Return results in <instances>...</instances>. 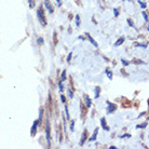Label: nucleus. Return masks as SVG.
Returning <instances> with one entry per match:
<instances>
[{
    "instance_id": "9d476101",
    "label": "nucleus",
    "mask_w": 149,
    "mask_h": 149,
    "mask_svg": "<svg viewBox=\"0 0 149 149\" xmlns=\"http://www.w3.org/2000/svg\"><path fill=\"white\" fill-rule=\"evenodd\" d=\"M123 42H124V37L119 38V39L117 40L116 43H115V46H116V47H119V46H121V44H122V43H123Z\"/></svg>"
},
{
    "instance_id": "473e14b6",
    "label": "nucleus",
    "mask_w": 149,
    "mask_h": 149,
    "mask_svg": "<svg viewBox=\"0 0 149 149\" xmlns=\"http://www.w3.org/2000/svg\"><path fill=\"white\" fill-rule=\"evenodd\" d=\"M148 29H149V26H148Z\"/></svg>"
},
{
    "instance_id": "ddd939ff",
    "label": "nucleus",
    "mask_w": 149,
    "mask_h": 149,
    "mask_svg": "<svg viewBox=\"0 0 149 149\" xmlns=\"http://www.w3.org/2000/svg\"><path fill=\"white\" fill-rule=\"evenodd\" d=\"M99 92H101V89L97 87V88L95 89V98H97L99 96Z\"/></svg>"
},
{
    "instance_id": "f3484780",
    "label": "nucleus",
    "mask_w": 149,
    "mask_h": 149,
    "mask_svg": "<svg viewBox=\"0 0 149 149\" xmlns=\"http://www.w3.org/2000/svg\"><path fill=\"white\" fill-rule=\"evenodd\" d=\"M138 3L140 5V7H142V9H145V8H146V3H144V2H142L140 0H138Z\"/></svg>"
},
{
    "instance_id": "f257e3e1",
    "label": "nucleus",
    "mask_w": 149,
    "mask_h": 149,
    "mask_svg": "<svg viewBox=\"0 0 149 149\" xmlns=\"http://www.w3.org/2000/svg\"><path fill=\"white\" fill-rule=\"evenodd\" d=\"M37 16H38L39 22H40V24H41L42 26H46V25H47V21H46V17H44V13H43L42 8H39V9H38Z\"/></svg>"
},
{
    "instance_id": "4be33fe9",
    "label": "nucleus",
    "mask_w": 149,
    "mask_h": 149,
    "mask_svg": "<svg viewBox=\"0 0 149 149\" xmlns=\"http://www.w3.org/2000/svg\"><path fill=\"white\" fill-rule=\"evenodd\" d=\"M37 42L39 43V44H43V39H42V38H39V39L37 40Z\"/></svg>"
},
{
    "instance_id": "7c9ffc66",
    "label": "nucleus",
    "mask_w": 149,
    "mask_h": 149,
    "mask_svg": "<svg viewBox=\"0 0 149 149\" xmlns=\"http://www.w3.org/2000/svg\"><path fill=\"white\" fill-rule=\"evenodd\" d=\"M58 85H60V91H63V85H62V82H60V84H58Z\"/></svg>"
},
{
    "instance_id": "b1692460",
    "label": "nucleus",
    "mask_w": 149,
    "mask_h": 149,
    "mask_svg": "<svg viewBox=\"0 0 149 149\" xmlns=\"http://www.w3.org/2000/svg\"><path fill=\"white\" fill-rule=\"evenodd\" d=\"M74 121H72V122H71V124H70V130H71V131L74 130Z\"/></svg>"
},
{
    "instance_id": "393cba45",
    "label": "nucleus",
    "mask_w": 149,
    "mask_h": 149,
    "mask_svg": "<svg viewBox=\"0 0 149 149\" xmlns=\"http://www.w3.org/2000/svg\"><path fill=\"white\" fill-rule=\"evenodd\" d=\"M121 62H122V64H123V65H126V66L129 65V62L124 61V60H121Z\"/></svg>"
},
{
    "instance_id": "20e7f679",
    "label": "nucleus",
    "mask_w": 149,
    "mask_h": 149,
    "mask_svg": "<svg viewBox=\"0 0 149 149\" xmlns=\"http://www.w3.org/2000/svg\"><path fill=\"white\" fill-rule=\"evenodd\" d=\"M107 106H108V108H107L108 113H111V112L116 109V105H113V104L110 103V102H107Z\"/></svg>"
},
{
    "instance_id": "5701e85b",
    "label": "nucleus",
    "mask_w": 149,
    "mask_h": 149,
    "mask_svg": "<svg viewBox=\"0 0 149 149\" xmlns=\"http://www.w3.org/2000/svg\"><path fill=\"white\" fill-rule=\"evenodd\" d=\"M113 13H115V16H118V15H119V11H118V9H113Z\"/></svg>"
},
{
    "instance_id": "6e6552de",
    "label": "nucleus",
    "mask_w": 149,
    "mask_h": 149,
    "mask_svg": "<svg viewBox=\"0 0 149 149\" xmlns=\"http://www.w3.org/2000/svg\"><path fill=\"white\" fill-rule=\"evenodd\" d=\"M87 36H88V38H89V40H90V42H91V43L93 44L94 47H96V48H97V47H98L97 42L95 41V40H94L93 38H92V37H91V36H90V34H87Z\"/></svg>"
},
{
    "instance_id": "0eeeda50",
    "label": "nucleus",
    "mask_w": 149,
    "mask_h": 149,
    "mask_svg": "<svg viewBox=\"0 0 149 149\" xmlns=\"http://www.w3.org/2000/svg\"><path fill=\"white\" fill-rule=\"evenodd\" d=\"M84 99H85V104H87V106H88V107H91V105H92V99L89 97L88 95H84Z\"/></svg>"
},
{
    "instance_id": "cd10ccee",
    "label": "nucleus",
    "mask_w": 149,
    "mask_h": 149,
    "mask_svg": "<svg viewBox=\"0 0 149 149\" xmlns=\"http://www.w3.org/2000/svg\"><path fill=\"white\" fill-rule=\"evenodd\" d=\"M61 99H62V102H63V103H65L66 98H65V96H64V95H61Z\"/></svg>"
},
{
    "instance_id": "423d86ee",
    "label": "nucleus",
    "mask_w": 149,
    "mask_h": 149,
    "mask_svg": "<svg viewBox=\"0 0 149 149\" xmlns=\"http://www.w3.org/2000/svg\"><path fill=\"white\" fill-rule=\"evenodd\" d=\"M101 124H102V128L105 131H109V128L106 126V120H105V118H102V119H101Z\"/></svg>"
},
{
    "instance_id": "39448f33",
    "label": "nucleus",
    "mask_w": 149,
    "mask_h": 149,
    "mask_svg": "<svg viewBox=\"0 0 149 149\" xmlns=\"http://www.w3.org/2000/svg\"><path fill=\"white\" fill-rule=\"evenodd\" d=\"M44 5H46V7H47L48 11H49L50 13H53V8H52V5H50V0H46Z\"/></svg>"
},
{
    "instance_id": "c85d7f7f",
    "label": "nucleus",
    "mask_w": 149,
    "mask_h": 149,
    "mask_svg": "<svg viewBox=\"0 0 149 149\" xmlns=\"http://www.w3.org/2000/svg\"><path fill=\"white\" fill-rule=\"evenodd\" d=\"M124 137H131V135L130 134H124V135L121 136V138H124Z\"/></svg>"
},
{
    "instance_id": "4468645a",
    "label": "nucleus",
    "mask_w": 149,
    "mask_h": 149,
    "mask_svg": "<svg viewBox=\"0 0 149 149\" xmlns=\"http://www.w3.org/2000/svg\"><path fill=\"white\" fill-rule=\"evenodd\" d=\"M76 24H77V26H80V16L79 15H76Z\"/></svg>"
},
{
    "instance_id": "bb28decb",
    "label": "nucleus",
    "mask_w": 149,
    "mask_h": 149,
    "mask_svg": "<svg viewBox=\"0 0 149 149\" xmlns=\"http://www.w3.org/2000/svg\"><path fill=\"white\" fill-rule=\"evenodd\" d=\"M128 23H129V25H130L131 27H133V23H132V21H131L130 19H128Z\"/></svg>"
},
{
    "instance_id": "dca6fc26",
    "label": "nucleus",
    "mask_w": 149,
    "mask_h": 149,
    "mask_svg": "<svg viewBox=\"0 0 149 149\" xmlns=\"http://www.w3.org/2000/svg\"><path fill=\"white\" fill-rule=\"evenodd\" d=\"M42 115H43V110H40V115H39V119H38V120H39V124H40V122H41V119H42Z\"/></svg>"
},
{
    "instance_id": "7ed1b4c3",
    "label": "nucleus",
    "mask_w": 149,
    "mask_h": 149,
    "mask_svg": "<svg viewBox=\"0 0 149 149\" xmlns=\"http://www.w3.org/2000/svg\"><path fill=\"white\" fill-rule=\"evenodd\" d=\"M38 124H39V120H36V121L33 123V126H32V136H35L36 135V132H37V129H38Z\"/></svg>"
},
{
    "instance_id": "f03ea898",
    "label": "nucleus",
    "mask_w": 149,
    "mask_h": 149,
    "mask_svg": "<svg viewBox=\"0 0 149 149\" xmlns=\"http://www.w3.org/2000/svg\"><path fill=\"white\" fill-rule=\"evenodd\" d=\"M46 135H47V140L49 147L51 146V137H50V123L47 120V126H46Z\"/></svg>"
},
{
    "instance_id": "c756f323",
    "label": "nucleus",
    "mask_w": 149,
    "mask_h": 149,
    "mask_svg": "<svg viewBox=\"0 0 149 149\" xmlns=\"http://www.w3.org/2000/svg\"><path fill=\"white\" fill-rule=\"evenodd\" d=\"M68 93H69V97H71V98L74 97V94H72V92H71L70 90H69V91H68Z\"/></svg>"
},
{
    "instance_id": "412c9836",
    "label": "nucleus",
    "mask_w": 149,
    "mask_h": 149,
    "mask_svg": "<svg viewBox=\"0 0 149 149\" xmlns=\"http://www.w3.org/2000/svg\"><path fill=\"white\" fill-rule=\"evenodd\" d=\"M34 5H35L34 0H29V7H30V8H34Z\"/></svg>"
},
{
    "instance_id": "a878e982",
    "label": "nucleus",
    "mask_w": 149,
    "mask_h": 149,
    "mask_svg": "<svg viewBox=\"0 0 149 149\" xmlns=\"http://www.w3.org/2000/svg\"><path fill=\"white\" fill-rule=\"evenodd\" d=\"M71 55H72V53L70 52L69 54H68V57H67V62H70V58H71Z\"/></svg>"
},
{
    "instance_id": "1a4fd4ad",
    "label": "nucleus",
    "mask_w": 149,
    "mask_h": 149,
    "mask_svg": "<svg viewBox=\"0 0 149 149\" xmlns=\"http://www.w3.org/2000/svg\"><path fill=\"white\" fill-rule=\"evenodd\" d=\"M97 133H98V128L97 129H95V130H94V133H93V135H92V137H91V138H90V142H94V140H96V137H97Z\"/></svg>"
},
{
    "instance_id": "2eb2a0df",
    "label": "nucleus",
    "mask_w": 149,
    "mask_h": 149,
    "mask_svg": "<svg viewBox=\"0 0 149 149\" xmlns=\"http://www.w3.org/2000/svg\"><path fill=\"white\" fill-rule=\"evenodd\" d=\"M65 112H66V118L69 119V112H68V107L65 105Z\"/></svg>"
},
{
    "instance_id": "6ab92c4d",
    "label": "nucleus",
    "mask_w": 149,
    "mask_h": 149,
    "mask_svg": "<svg viewBox=\"0 0 149 149\" xmlns=\"http://www.w3.org/2000/svg\"><path fill=\"white\" fill-rule=\"evenodd\" d=\"M146 126H147V123H143V124H140V126H136V128H137V129H140V128H143V129H144Z\"/></svg>"
},
{
    "instance_id": "2f4dec72",
    "label": "nucleus",
    "mask_w": 149,
    "mask_h": 149,
    "mask_svg": "<svg viewBox=\"0 0 149 149\" xmlns=\"http://www.w3.org/2000/svg\"><path fill=\"white\" fill-rule=\"evenodd\" d=\"M56 2H57V5H62V1H61V0H56Z\"/></svg>"
},
{
    "instance_id": "9b49d317",
    "label": "nucleus",
    "mask_w": 149,
    "mask_h": 149,
    "mask_svg": "<svg viewBox=\"0 0 149 149\" xmlns=\"http://www.w3.org/2000/svg\"><path fill=\"white\" fill-rule=\"evenodd\" d=\"M87 140V131H84L83 135H82V140H81V142H80V145H81V146L84 144V140Z\"/></svg>"
},
{
    "instance_id": "f8f14e48",
    "label": "nucleus",
    "mask_w": 149,
    "mask_h": 149,
    "mask_svg": "<svg viewBox=\"0 0 149 149\" xmlns=\"http://www.w3.org/2000/svg\"><path fill=\"white\" fill-rule=\"evenodd\" d=\"M106 74H107L108 78H109L110 80L112 79V72H111V71H110L109 69H106Z\"/></svg>"
},
{
    "instance_id": "a211bd4d",
    "label": "nucleus",
    "mask_w": 149,
    "mask_h": 149,
    "mask_svg": "<svg viewBox=\"0 0 149 149\" xmlns=\"http://www.w3.org/2000/svg\"><path fill=\"white\" fill-rule=\"evenodd\" d=\"M66 79V71L64 70L63 72H62V81H64Z\"/></svg>"
},
{
    "instance_id": "aec40b11",
    "label": "nucleus",
    "mask_w": 149,
    "mask_h": 149,
    "mask_svg": "<svg viewBox=\"0 0 149 149\" xmlns=\"http://www.w3.org/2000/svg\"><path fill=\"white\" fill-rule=\"evenodd\" d=\"M143 16H144L145 21L148 22V16H147V13H146V12H143Z\"/></svg>"
}]
</instances>
